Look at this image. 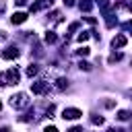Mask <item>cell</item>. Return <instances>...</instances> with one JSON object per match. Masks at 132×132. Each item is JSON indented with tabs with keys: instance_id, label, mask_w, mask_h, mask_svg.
Wrapping results in <instances>:
<instances>
[{
	"instance_id": "6da1fadb",
	"label": "cell",
	"mask_w": 132,
	"mask_h": 132,
	"mask_svg": "<svg viewBox=\"0 0 132 132\" xmlns=\"http://www.w3.org/2000/svg\"><path fill=\"white\" fill-rule=\"evenodd\" d=\"M19 78H21V72H19L16 68H8V70L0 76V80H2L4 85H16Z\"/></svg>"
},
{
	"instance_id": "7a4b0ae2",
	"label": "cell",
	"mask_w": 132,
	"mask_h": 132,
	"mask_svg": "<svg viewBox=\"0 0 132 132\" xmlns=\"http://www.w3.org/2000/svg\"><path fill=\"white\" fill-rule=\"evenodd\" d=\"M27 103H29V99H27V95H25V93H16V95H12V97H10V105H12L14 109L25 107Z\"/></svg>"
},
{
	"instance_id": "3957f363",
	"label": "cell",
	"mask_w": 132,
	"mask_h": 132,
	"mask_svg": "<svg viewBox=\"0 0 132 132\" xmlns=\"http://www.w3.org/2000/svg\"><path fill=\"white\" fill-rule=\"evenodd\" d=\"M47 89H50V85H47L45 80H35V82H31V91H33L35 95H43V93H47Z\"/></svg>"
},
{
	"instance_id": "277c9868",
	"label": "cell",
	"mask_w": 132,
	"mask_h": 132,
	"mask_svg": "<svg viewBox=\"0 0 132 132\" xmlns=\"http://www.w3.org/2000/svg\"><path fill=\"white\" fill-rule=\"evenodd\" d=\"M80 116H82V111L76 109V107H66V109L62 111V118H64V120H78Z\"/></svg>"
},
{
	"instance_id": "5b68a950",
	"label": "cell",
	"mask_w": 132,
	"mask_h": 132,
	"mask_svg": "<svg viewBox=\"0 0 132 132\" xmlns=\"http://www.w3.org/2000/svg\"><path fill=\"white\" fill-rule=\"evenodd\" d=\"M2 58L4 60H14V58H19V50L14 45H8V47L2 50Z\"/></svg>"
},
{
	"instance_id": "8992f818",
	"label": "cell",
	"mask_w": 132,
	"mask_h": 132,
	"mask_svg": "<svg viewBox=\"0 0 132 132\" xmlns=\"http://www.w3.org/2000/svg\"><path fill=\"white\" fill-rule=\"evenodd\" d=\"M52 2H54V0H39V2H33V4L29 6V10H31V12H37V10L45 8V6H52Z\"/></svg>"
},
{
	"instance_id": "52a82bcc",
	"label": "cell",
	"mask_w": 132,
	"mask_h": 132,
	"mask_svg": "<svg viewBox=\"0 0 132 132\" xmlns=\"http://www.w3.org/2000/svg\"><path fill=\"white\" fill-rule=\"evenodd\" d=\"M126 43H128V37H126V35H116V37L111 39V45H113V47H124Z\"/></svg>"
},
{
	"instance_id": "ba28073f",
	"label": "cell",
	"mask_w": 132,
	"mask_h": 132,
	"mask_svg": "<svg viewBox=\"0 0 132 132\" xmlns=\"http://www.w3.org/2000/svg\"><path fill=\"white\" fill-rule=\"evenodd\" d=\"M10 21H12L14 25H21V23L27 21V12H14V14L10 16Z\"/></svg>"
},
{
	"instance_id": "9c48e42d",
	"label": "cell",
	"mask_w": 132,
	"mask_h": 132,
	"mask_svg": "<svg viewBox=\"0 0 132 132\" xmlns=\"http://www.w3.org/2000/svg\"><path fill=\"white\" fill-rule=\"evenodd\" d=\"M78 8H80L82 12H91V8H93V2H91V0H80V2H78Z\"/></svg>"
},
{
	"instance_id": "30bf717a",
	"label": "cell",
	"mask_w": 132,
	"mask_h": 132,
	"mask_svg": "<svg viewBox=\"0 0 132 132\" xmlns=\"http://www.w3.org/2000/svg\"><path fill=\"white\" fill-rule=\"evenodd\" d=\"M116 23H118V21H116V16H113V14H109V12L105 10V25H107V27H113Z\"/></svg>"
},
{
	"instance_id": "8fae6325",
	"label": "cell",
	"mask_w": 132,
	"mask_h": 132,
	"mask_svg": "<svg viewBox=\"0 0 132 132\" xmlns=\"http://www.w3.org/2000/svg\"><path fill=\"white\" fill-rule=\"evenodd\" d=\"M132 118V113L130 111H126V109H122V111H118V120H122V122H126V120H130Z\"/></svg>"
},
{
	"instance_id": "7c38bea8",
	"label": "cell",
	"mask_w": 132,
	"mask_h": 132,
	"mask_svg": "<svg viewBox=\"0 0 132 132\" xmlns=\"http://www.w3.org/2000/svg\"><path fill=\"white\" fill-rule=\"evenodd\" d=\"M56 39H58V35H56L54 31H47V33H45V41H47V43H56Z\"/></svg>"
},
{
	"instance_id": "4fadbf2b",
	"label": "cell",
	"mask_w": 132,
	"mask_h": 132,
	"mask_svg": "<svg viewBox=\"0 0 132 132\" xmlns=\"http://www.w3.org/2000/svg\"><path fill=\"white\" fill-rule=\"evenodd\" d=\"M95 2H97V6H99V8L103 10V12H105V10L109 8V0H95Z\"/></svg>"
},
{
	"instance_id": "5bb4252c",
	"label": "cell",
	"mask_w": 132,
	"mask_h": 132,
	"mask_svg": "<svg viewBox=\"0 0 132 132\" xmlns=\"http://www.w3.org/2000/svg\"><path fill=\"white\" fill-rule=\"evenodd\" d=\"M37 70H39V68H37V64H31V66L27 68V76H35V74H37Z\"/></svg>"
},
{
	"instance_id": "9a60e30c",
	"label": "cell",
	"mask_w": 132,
	"mask_h": 132,
	"mask_svg": "<svg viewBox=\"0 0 132 132\" xmlns=\"http://www.w3.org/2000/svg\"><path fill=\"white\" fill-rule=\"evenodd\" d=\"M89 33H91V31H82V33H80V35H78L76 39H78V41L82 43V41H87V39H89Z\"/></svg>"
},
{
	"instance_id": "2e32d148",
	"label": "cell",
	"mask_w": 132,
	"mask_h": 132,
	"mask_svg": "<svg viewBox=\"0 0 132 132\" xmlns=\"http://www.w3.org/2000/svg\"><path fill=\"white\" fill-rule=\"evenodd\" d=\"M64 87H68V80L66 78H58V89H64Z\"/></svg>"
},
{
	"instance_id": "e0dca14e",
	"label": "cell",
	"mask_w": 132,
	"mask_h": 132,
	"mask_svg": "<svg viewBox=\"0 0 132 132\" xmlns=\"http://www.w3.org/2000/svg\"><path fill=\"white\" fill-rule=\"evenodd\" d=\"M91 122H93V124H99V126H101V124H103V118H101V116H93V118H91Z\"/></svg>"
},
{
	"instance_id": "ac0fdd59",
	"label": "cell",
	"mask_w": 132,
	"mask_h": 132,
	"mask_svg": "<svg viewBox=\"0 0 132 132\" xmlns=\"http://www.w3.org/2000/svg\"><path fill=\"white\" fill-rule=\"evenodd\" d=\"M76 54L78 56H89V47H80V50H76Z\"/></svg>"
},
{
	"instance_id": "d6986e66",
	"label": "cell",
	"mask_w": 132,
	"mask_h": 132,
	"mask_svg": "<svg viewBox=\"0 0 132 132\" xmlns=\"http://www.w3.org/2000/svg\"><path fill=\"white\" fill-rule=\"evenodd\" d=\"M78 68H80V70H91V64H89V62H80Z\"/></svg>"
},
{
	"instance_id": "ffe728a7",
	"label": "cell",
	"mask_w": 132,
	"mask_h": 132,
	"mask_svg": "<svg viewBox=\"0 0 132 132\" xmlns=\"http://www.w3.org/2000/svg\"><path fill=\"white\" fill-rule=\"evenodd\" d=\"M120 58H122V54H111V56H109V62H118Z\"/></svg>"
},
{
	"instance_id": "44dd1931",
	"label": "cell",
	"mask_w": 132,
	"mask_h": 132,
	"mask_svg": "<svg viewBox=\"0 0 132 132\" xmlns=\"http://www.w3.org/2000/svg\"><path fill=\"white\" fill-rule=\"evenodd\" d=\"M76 29H78V23H70V27H68V31H70V33H74Z\"/></svg>"
},
{
	"instance_id": "7402d4cb",
	"label": "cell",
	"mask_w": 132,
	"mask_h": 132,
	"mask_svg": "<svg viewBox=\"0 0 132 132\" xmlns=\"http://www.w3.org/2000/svg\"><path fill=\"white\" fill-rule=\"evenodd\" d=\"M124 29H132V21H126L124 23Z\"/></svg>"
},
{
	"instance_id": "603a6c76",
	"label": "cell",
	"mask_w": 132,
	"mask_h": 132,
	"mask_svg": "<svg viewBox=\"0 0 132 132\" xmlns=\"http://www.w3.org/2000/svg\"><path fill=\"white\" fill-rule=\"evenodd\" d=\"M16 4H19V6H25V4H27V0H16Z\"/></svg>"
},
{
	"instance_id": "cb8c5ba5",
	"label": "cell",
	"mask_w": 132,
	"mask_h": 132,
	"mask_svg": "<svg viewBox=\"0 0 132 132\" xmlns=\"http://www.w3.org/2000/svg\"><path fill=\"white\" fill-rule=\"evenodd\" d=\"M64 4H66V6H72V4H74V0H64Z\"/></svg>"
},
{
	"instance_id": "d4e9b609",
	"label": "cell",
	"mask_w": 132,
	"mask_h": 132,
	"mask_svg": "<svg viewBox=\"0 0 132 132\" xmlns=\"http://www.w3.org/2000/svg\"><path fill=\"white\" fill-rule=\"evenodd\" d=\"M128 8H130V10H132V0H130V2H128Z\"/></svg>"
},
{
	"instance_id": "484cf974",
	"label": "cell",
	"mask_w": 132,
	"mask_h": 132,
	"mask_svg": "<svg viewBox=\"0 0 132 132\" xmlns=\"http://www.w3.org/2000/svg\"><path fill=\"white\" fill-rule=\"evenodd\" d=\"M0 109H2V101H0Z\"/></svg>"
}]
</instances>
